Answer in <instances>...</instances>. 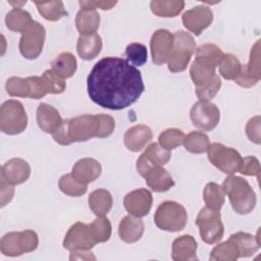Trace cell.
Masks as SVG:
<instances>
[{
    "label": "cell",
    "mask_w": 261,
    "mask_h": 261,
    "mask_svg": "<svg viewBox=\"0 0 261 261\" xmlns=\"http://www.w3.org/2000/svg\"><path fill=\"white\" fill-rule=\"evenodd\" d=\"M6 91L11 97L30 98L31 88L28 77L22 79L18 76H11L6 81L5 84Z\"/></svg>",
    "instance_id": "obj_41"
},
{
    "label": "cell",
    "mask_w": 261,
    "mask_h": 261,
    "mask_svg": "<svg viewBox=\"0 0 261 261\" xmlns=\"http://www.w3.org/2000/svg\"><path fill=\"white\" fill-rule=\"evenodd\" d=\"M114 127V118L108 114H84L63 120L52 137L59 145L68 146L92 138H107L113 133Z\"/></svg>",
    "instance_id": "obj_3"
},
{
    "label": "cell",
    "mask_w": 261,
    "mask_h": 261,
    "mask_svg": "<svg viewBox=\"0 0 261 261\" xmlns=\"http://www.w3.org/2000/svg\"><path fill=\"white\" fill-rule=\"evenodd\" d=\"M207 151L209 161L223 173L231 175L240 171L243 157L236 149L225 147L220 143H213Z\"/></svg>",
    "instance_id": "obj_9"
},
{
    "label": "cell",
    "mask_w": 261,
    "mask_h": 261,
    "mask_svg": "<svg viewBox=\"0 0 261 261\" xmlns=\"http://www.w3.org/2000/svg\"><path fill=\"white\" fill-rule=\"evenodd\" d=\"M39 245L36 231L27 229L23 231H11L5 233L0 241L1 253L5 256L16 257L35 251Z\"/></svg>",
    "instance_id": "obj_7"
},
{
    "label": "cell",
    "mask_w": 261,
    "mask_h": 261,
    "mask_svg": "<svg viewBox=\"0 0 261 261\" xmlns=\"http://www.w3.org/2000/svg\"><path fill=\"white\" fill-rule=\"evenodd\" d=\"M173 37V49L167 60V66L171 72H181L187 69L192 55L197 49L196 43L192 35L185 31L175 32Z\"/></svg>",
    "instance_id": "obj_6"
},
{
    "label": "cell",
    "mask_w": 261,
    "mask_h": 261,
    "mask_svg": "<svg viewBox=\"0 0 261 261\" xmlns=\"http://www.w3.org/2000/svg\"><path fill=\"white\" fill-rule=\"evenodd\" d=\"M239 256L236 245L228 239L227 241L217 245L210 254L211 261H236Z\"/></svg>",
    "instance_id": "obj_38"
},
{
    "label": "cell",
    "mask_w": 261,
    "mask_h": 261,
    "mask_svg": "<svg viewBox=\"0 0 261 261\" xmlns=\"http://www.w3.org/2000/svg\"><path fill=\"white\" fill-rule=\"evenodd\" d=\"M100 24V15L96 9L82 8L75 16V27L81 35L95 34Z\"/></svg>",
    "instance_id": "obj_28"
},
{
    "label": "cell",
    "mask_w": 261,
    "mask_h": 261,
    "mask_svg": "<svg viewBox=\"0 0 261 261\" xmlns=\"http://www.w3.org/2000/svg\"><path fill=\"white\" fill-rule=\"evenodd\" d=\"M79 3L82 8H88V9L100 8L102 10H109L117 4V1H80Z\"/></svg>",
    "instance_id": "obj_48"
},
{
    "label": "cell",
    "mask_w": 261,
    "mask_h": 261,
    "mask_svg": "<svg viewBox=\"0 0 261 261\" xmlns=\"http://www.w3.org/2000/svg\"><path fill=\"white\" fill-rule=\"evenodd\" d=\"M151 11L159 17H174L185 8L182 0H154L150 3Z\"/></svg>",
    "instance_id": "obj_31"
},
{
    "label": "cell",
    "mask_w": 261,
    "mask_h": 261,
    "mask_svg": "<svg viewBox=\"0 0 261 261\" xmlns=\"http://www.w3.org/2000/svg\"><path fill=\"white\" fill-rule=\"evenodd\" d=\"M28 80L31 88V96H30L31 99L38 100L45 97L48 94L46 85L42 76L33 75V76H29Z\"/></svg>",
    "instance_id": "obj_44"
},
{
    "label": "cell",
    "mask_w": 261,
    "mask_h": 261,
    "mask_svg": "<svg viewBox=\"0 0 261 261\" xmlns=\"http://www.w3.org/2000/svg\"><path fill=\"white\" fill-rule=\"evenodd\" d=\"M42 77L49 94H61L65 91L66 83L64 82V79L59 76L52 69L45 70Z\"/></svg>",
    "instance_id": "obj_43"
},
{
    "label": "cell",
    "mask_w": 261,
    "mask_h": 261,
    "mask_svg": "<svg viewBox=\"0 0 261 261\" xmlns=\"http://www.w3.org/2000/svg\"><path fill=\"white\" fill-rule=\"evenodd\" d=\"M185 137L186 135L182 130L172 127L163 130L158 138V142L163 149L170 151L179 147L184 143Z\"/></svg>",
    "instance_id": "obj_40"
},
{
    "label": "cell",
    "mask_w": 261,
    "mask_h": 261,
    "mask_svg": "<svg viewBox=\"0 0 261 261\" xmlns=\"http://www.w3.org/2000/svg\"><path fill=\"white\" fill-rule=\"evenodd\" d=\"M102 171V167L99 161L94 158H82L77 160L72 166L71 174L81 182L88 185L96 180Z\"/></svg>",
    "instance_id": "obj_21"
},
{
    "label": "cell",
    "mask_w": 261,
    "mask_h": 261,
    "mask_svg": "<svg viewBox=\"0 0 261 261\" xmlns=\"http://www.w3.org/2000/svg\"><path fill=\"white\" fill-rule=\"evenodd\" d=\"M70 260H95L96 257L92 254V252H90V250H77V251H71V254H70V257H69Z\"/></svg>",
    "instance_id": "obj_49"
},
{
    "label": "cell",
    "mask_w": 261,
    "mask_h": 261,
    "mask_svg": "<svg viewBox=\"0 0 261 261\" xmlns=\"http://www.w3.org/2000/svg\"><path fill=\"white\" fill-rule=\"evenodd\" d=\"M33 21L31 14L20 7H14L5 17L6 27L10 31L16 33H22Z\"/></svg>",
    "instance_id": "obj_32"
},
{
    "label": "cell",
    "mask_w": 261,
    "mask_h": 261,
    "mask_svg": "<svg viewBox=\"0 0 261 261\" xmlns=\"http://www.w3.org/2000/svg\"><path fill=\"white\" fill-rule=\"evenodd\" d=\"M51 67L62 79H69L76 71V58L70 52H62L51 62Z\"/></svg>",
    "instance_id": "obj_30"
},
{
    "label": "cell",
    "mask_w": 261,
    "mask_h": 261,
    "mask_svg": "<svg viewBox=\"0 0 261 261\" xmlns=\"http://www.w3.org/2000/svg\"><path fill=\"white\" fill-rule=\"evenodd\" d=\"M126 61L136 66H142L147 62L148 52L145 45L141 43H130L125 48Z\"/></svg>",
    "instance_id": "obj_42"
},
{
    "label": "cell",
    "mask_w": 261,
    "mask_h": 261,
    "mask_svg": "<svg viewBox=\"0 0 261 261\" xmlns=\"http://www.w3.org/2000/svg\"><path fill=\"white\" fill-rule=\"evenodd\" d=\"M153 197L149 190L138 189L127 193L123 199L125 210L136 217L146 216L152 207Z\"/></svg>",
    "instance_id": "obj_18"
},
{
    "label": "cell",
    "mask_w": 261,
    "mask_h": 261,
    "mask_svg": "<svg viewBox=\"0 0 261 261\" xmlns=\"http://www.w3.org/2000/svg\"><path fill=\"white\" fill-rule=\"evenodd\" d=\"M170 156V151L163 149L158 143H152L138 158L137 170L143 177H145L153 167L166 164L169 161Z\"/></svg>",
    "instance_id": "obj_15"
},
{
    "label": "cell",
    "mask_w": 261,
    "mask_h": 261,
    "mask_svg": "<svg viewBox=\"0 0 261 261\" xmlns=\"http://www.w3.org/2000/svg\"><path fill=\"white\" fill-rule=\"evenodd\" d=\"M90 99L103 108L121 110L139 100L145 90L141 71L119 57L97 61L87 79Z\"/></svg>",
    "instance_id": "obj_1"
},
{
    "label": "cell",
    "mask_w": 261,
    "mask_h": 261,
    "mask_svg": "<svg viewBox=\"0 0 261 261\" xmlns=\"http://www.w3.org/2000/svg\"><path fill=\"white\" fill-rule=\"evenodd\" d=\"M246 134L250 141L259 145L260 144V116L252 117L246 125Z\"/></svg>",
    "instance_id": "obj_46"
},
{
    "label": "cell",
    "mask_w": 261,
    "mask_h": 261,
    "mask_svg": "<svg viewBox=\"0 0 261 261\" xmlns=\"http://www.w3.org/2000/svg\"><path fill=\"white\" fill-rule=\"evenodd\" d=\"M260 79V40H258L251 49L249 62L242 64L241 73L234 80V83L243 88H251L255 86Z\"/></svg>",
    "instance_id": "obj_14"
},
{
    "label": "cell",
    "mask_w": 261,
    "mask_h": 261,
    "mask_svg": "<svg viewBox=\"0 0 261 261\" xmlns=\"http://www.w3.org/2000/svg\"><path fill=\"white\" fill-rule=\"evenodd\" d=\"M34 3L37 6L41 16H43V18L47 20L56 21V20H59L61 17L67 15L63 2L60 0L46 1V2L35 1Z\"/></svg>",
    "instance_id": "obj_34"
},
{
    "label": "cell",
    "mask_w": 261,
    "mask_h": 261,
    "mask_svg": "<svg viewBox=\"0 0 261 261\" xmlns=\"http://www.w3.org/2000/svg\"><path fill=\"white\" fill-rule=\"evenodd\" d=\"M96 244L97 243L92 236L89 224L83 222H75L71 225L63 240V247L70 252L77 250H91Z\"/></svg>",
    "instance_id": "obj_13"
},
{
    "label": "cell",
    "mask_w": 261,
    "mask_h": 261,
    "mask_svg": "<svg viewBox=\"0 0 261 261\" xmlns=\"http://www.w3.org/2000/svg\"><path fill=\"white\" fill-rule=\"evenodd\" d=\"M223 52L215 44L207 43L197 48L196 58L190 67V75L199 100L209 101L221 88L220 76L215 73Z\"/></svg>",
    "instance_id": "obj_2"
},
{
    "label": "cell",
    "mask_w": 261,
    "mask_h": 261,
    "mask_svg": "<svg viewBox=\"0 0 261 261\" xmlns=\"http://www.w3.org/2000/svg\"><path fill=\"white\" fill-rule=\"evenodd\" d=\"M190 117L194 126L202 130H212L219 122L220 112L214 103L199 100L193 105Z\"/></svg>",
    "instance_id": "obj_12"
},
{
    "label": "cell",
    "mask_w": 261,
    "mask_h": 261,
    "mask_svg": "<svg viewBox=\"0 0 261 261\" xmlns=\"http://www.w3.org/2000/svg\"><path fill=\"white\" fill-rule=\"evenodd\" d=\"M89 227L96 243L107 242L111 237V223L105 216H97V218L89 224Z\"/></svg>",
    "instance_id": "obj_39"
},
{
    "label": "cell",
    "mask_w": 261,
    "mask_h": 261,
    "mask_svg": "<svg viewBox=\"0 0 261 261\" xmlns=\"http://www.w3.org/2000/svg\"><path fill=\"white\" fill-rule=\"evenodd\" d=\"M185 149L194 154H201L208 150L210 146L209 138L206 134L202 132H191L185 137L184 140Z\"/></svg>",
    "instance_id": "obj_35"
},
{
    "label": "cell",
    "mask_w": 261,
    "mask_h": 261,
    "mask_svg": "<svg viewBox=\"0 0 261 261\" xmlns=\"http://www.w3.org/2000/svg\"><path fill=\"white\" fill-rule=\"evenodd\" d=\"M222 189L228 196L232 209L238 214H249L256 206V194L250 184L242 176L228 175L223 184Z\"/></svg>",
    "instance_id": "obj_4"
},
{
    "label": "cell",
    "mask_w": 261,
    "mask_h": 261,
    "mask_svg": "<svg viewBox=\"0 0 261 261\" xmlns=\"http://www.w3.org/2000/svg\"><path fill=\"white\" fill-rule=\"evenodd\" d=\"M182 24L185 28L199 36L204 30H206L213 20V12L210 7L206 5H198L182 14Z\"/></svg>",
    "instance_id": "obj_17"
},
{
    "label": "cell",
    "mask_w": 261,
    "mask_h": 261,
    "mask_svg": "<svg viewBox=\"0 0 261 261\" xmlns=\"http://www.w3.org/2000/svg\"><path fill=\"white\" fill-rule=\"evenodd\" d=\"M144 233V222L140 217L134 215L124 216L118 225V234L124 243H136Z\"/></svg>",
    "instance_id": "obj_23"
},
{
    "label": "cell",
    "mask_w": 261,
    "mask_h": 261,
    "mask_svg": "<svg viewBox=\"0 0 261 261\" xmlns=\"http://www.w3.org/2000/svg\"><path fill=\"white\" fill-rule=\"evenodd\" d=\"M61 115L53 106L41 103L37 108V123L39 127L49 134H53L62 123Z\"/></svg>",
    "instance_id": "obj_24"
},
{
    "label": "cell",
    "mask_w": 261,
    "mask_h": 261,
    "mask_svg": "<svg viewBox=\"0 0 261 261\" xmlns=\"http://www.w3.org/2000/svg\"><path fill=\"white\" fill-rule=\"evenodd\" d=\"M58 188L63 194L70 197H81L88 190L87 185L77 180L71 173L64 174L59 178Z\"/></svg>",
    "instance_id": "obj_36"
},
{
    "label": "cell",
    "mask_w": 261,
    "mask_h": 261,
    "mask_svg": "<svg viewBox=\"0 0 261 261\" xmlns=\"http://www.w3.org/2000/svg\"><path fill=\"white\" fill-rule=\"evenodd\" d=\"M196 224L199 227L202 241L206 244H216L223 237L224 227L219 211H214L208 207L202 208L196 218Z\"/></svg>",
    "instance_id": "obj_10"
},
{
    "label": "cell",
    "mask_w": 261,
    "mask_h": 261,
    "mask_svg": "<svg viewBox=\"0 0 261 261\" xmlns=\"http://www.w3.org/2000/svg\"><path fill=\"white\" fill-rule=\"evenodd\" d=\"M30 175L31 166L21 158H12L8 160L1 168V176L13 186L27 181Z\"/></svg>",
    "instance_id": "obj_19"
},
{
    "label": "cell",
    "mask_w": 261,
    "mask_h": 261,
    "mask_svg": "<svg viewBox=\"0 0 261 261\" xmlns=\"http://www.w3.org/2000/svg\"><path fill=\"white\" fill-rule=\"evenodd\" d=\"M102 49V39L98 34L81 35L77 39L76 51L84 60H92L99 55Z\"/></svg>",
    "instance_id": "obj_25"
},
{
    "label": "cell",
    "mask_w": 261,
    "mask_h": 261,
    "mask_svg": "<svg viewBox=\"0 0 261 261\" xmlns=\"http://www.w3.org/2000/svg\"><path fill=\"white\" fill-rule=\"evenodd\" d=\"M244 175L249 176H257L259 179V173H260V165L259 160L254 156H247L243 158V163L240 171Z\"/></svg>",
    "instance_id": "obj_45"
},
{
    "label": "cell",
    "mask_w": 261,
    "mask_h": 261,
    "mask_svg": "<svg viewBox=\"0 0 261 261\" xmlns=\"http://www.w3.org/2000/svg\"><path fill=\"white\" fill-rule=\"evenodd\" d=\"M219 73L225 80H236L241 73L242 63L232 54L224 53L219 64Z\"/></svg>",
    "instance_id": "obj_37"
},
{
    "label": "cell",
    "mask_w": 261,
    "mask_h": 261,
    "mask_svg": "<svg viewBox=\"0 0 261 261\" xmlns=\"http://www.w3.org/2000/svg\"><path fill=\"white\" fill-rule=\"evenodd\" d=\"M89 207L96 216H104L112 208L113 200L111 194L104 189L93 191L88 199Z\"/></svg>",
    "instance_id": "obj_29"
},
{
    "label": "cell",
    "mask_w": 261,
    "mask_h": 261,
    "mask_svg": "<svg viewBox=\"0 0 261 261\" xmlns=\"http://www.w3.org/2000/svg\"><path fill=\"white\" fill-rule=\"evenodd\" d=\"M146 184L152 191L163 193L168 191L174 186V180L169 172L162 166L153 167L145 175Z\"/></svg>",
    "instance_id": "obj_26"
},
{
    "label": "cell",
    "mask_w": 261,
    "mask_h": 261,
    "mask_svg": "<svg viewBox=\"0 0 261 261\" xmlns=\"http://www.w3.org/2000/svg\"><path fill=\"white\" fill-rule=\"evenodd\" d=\"M28 125V115L23 105L17 100H7L0 107V129L6 135H18Z\"/></svg>",
    "instance_id": "obj_8"
},
{
    "label": "cell",
    "mask_w": 261,
    "mask_h": 261,
    "mask_svg": "<svg viewBox=\"0 0 261 261\" xmlns=\"http://www.w3.org/2000/svg\"><path fill=\"white\" fill-rule=\"evenodd\" d=\"M203 200L206 207L214 210L220 211L225 200V193L221 186L216 182H208L203 191Z\"/></svg>",
    "instance_id": "obj_33"
},
{
    "label": "cell",
    "mask_w": 261,
    "mask_h": 261,
    "mask_svg": "<svg viewBox=\"0 0 261 261\" xmlns=\"http://www.w3.org/2000/svg\"><path fill=\"white\" fill-rule=\"evenodd\" d=\"M14 188L13 185L9 184L4 177L0 175V196H1V207L7 205L13 198Z\"/></svg>",
    "instance_id": "obj_47"
},
{
    "label": "cell",
    "mask_w": 261,
    "mask_h": 261,
    "mask_svg": "<svg viewBox=\"0 0 261 261\" xmlns=\"http://www.w3.org/2000/svg\"><path fill=\"white\" fill-rule=\"evenodd\" d=\"M153 138L152 129L146 124H136L129 127L124 136V146L132 152H139L144 149Z\"/></svg>",
    "instance_id": "obj_20"
},
{
    "label": "cell",
    "mask_w": 261,
    "mask_h": 261,
    "mask_svg": "<svg viewBox=\"0 0 261 261\" xmlns=\"http://www.w3.org/2000/svg\"><path fill=\"white\" fill-rule=\"evenodd\" d=\"M173 44L174 37L169 31L164 29L157 30L150 40L152 61L156 65H161L167 62L173 49Z\"/></svg>",
    "instance_id": "obj_16"
},
{
    "label": "cell",
    "mask_w": 261,
    "mask_h": 261,
    "mask_svg": "<svg viewBox=\"0 0 261 261\" xmlns=\"http://www.w3.org/2000/svg\"><path fill=\"white\" fill-rule=\"evenodd\" d=\"M188 221V213L185 207L174 201L161 203L154 214V222L158 228L166 231H180Z\"/></svg>",
    "instance_id": "obj_5"
},
{
    "label": "cell",
    "mask_w": 261,
    "mask_h": 261,
    "mask_svg": "<svg viewBox=\"0 0 261 261\" xmlns=\"http://www.w3.org/2000/svg\"><path fill=\"white\" fill-rule=\"evenodd\" d=\"M197 242L194 237L184 234L176 238L172 243L171 257L174 261H195L197 257Z\"/></svg>",
    "instance_id": "obj_22"
},
{
    "label": "cell",
    "mask_w": 261,
    "mask_h": 261,
    "mask_svg": "<svg viewBox=\"0 0 261 261\" xmlns=\"http://www.w3.org/2000/svg\"><path fill=\"white\" fill-rule=\"evenodd\" d=\"M229 240L236 245L240 257H250L254 255L260 248L259 231L257 232V236L239 231L232 233L229 237Z\"/></svg>",
    "instance_id": "obj_27"
},
{
    "label": "cell",
    "mask_w": 261,
    "mask_h": 261,
    "mask_svg": "<svg viewBox=\"0 0 261 261\" xmlns=\"http://www.w3.org/2000/svg\"><path fill=\"white\" fill-rule=\"evenodd\" d=\"M46 39L45 28L38 21H33L22 33L19 40V52L27 59H36L41 54Z\"/></svg>",
    "instance_id": "obj_11"
}]
</instances>
